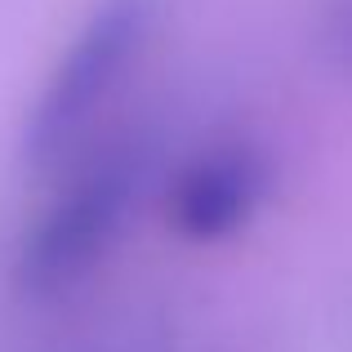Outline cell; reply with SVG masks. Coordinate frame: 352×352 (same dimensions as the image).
<instances>
[{"label": "cell", "mask_w": 352, "mask_h": 352, "mask_svg": "<svg viewBox=\"0 0 352 352\" xmlns=\"http://www.w3.org/2000/svg\"><path fill=\"white\" fill-rule=\"evenodd\" d=\"M156 27V0H98L58 54L23 125V156L36 165L63 156L94 116L112 103L120 80L143 58Z\"/></svg>", "instance_id": "6da1fadb"}, {"label": "cell", "mask_w": 352, "mask_h": 352, "mask_svg": "<svg viewBox=\"0 0 352 352\" xmlns=\"http://www.w3.org/2000/svg\"><path fill=\"white\" fill-rule=\"evenodd\" d=\"M276 161L258 138H223L197 152L170 188V228L192 245H219L236 236L263 210Z\"/></svg>", "instance_id": "3957f363"}, {"label": "cell", "mask_w": 352, "mask_h": 352, "mask_svg": "<svg viewBox=\"0 0 352 352\" xmlns=\"http://www.w3.org/2000/svg\"><path fill=\"white\" fill-rule=\"evenodd\" d=\"M138 197V161L112 152L54 197L18 250V281L36 294L80 281L112 250Z\"/></svg>", "instance_id": "7a4b0ae2"}]
</instances>
